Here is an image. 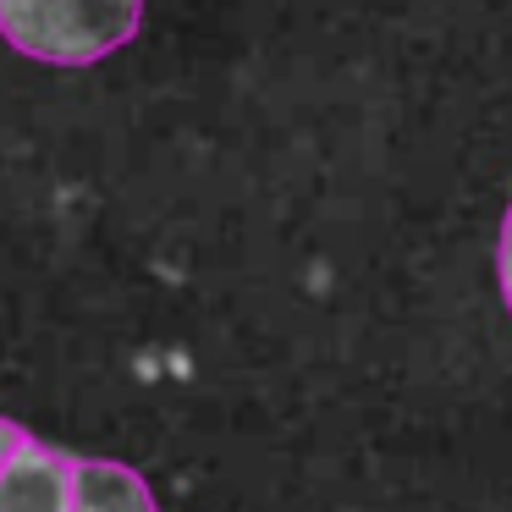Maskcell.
I'll return each instance as SVG.
<instances>
[{"mask_svg":"<svg viewBox=\"0 0 512 512\" xmlns=\"http://www.w3.org/2000/svg\"><path fill=\"white\" fill-rule=\"evenodd\" d=\"M23 446H28V435L17 430L12 419H0V474H6V463H12V457L23 452Z\"/></svg>","mask_w":512,"mask_h":512,"instance_id":"obj_5","label":"cell"},{"mask_svg":"<svg viewBox=\"0 0 512 512\" xmlns=\"http://www.w3.org/2000/svg\"><path fill=\"white\" fill-rule=\"evenodd\" d=\"M0 512H72V457L28 441L0 474Z\"/></svg>","mask_w":512,"mask_h":512,"instance_id":"obj_2","label":"cell"},{"mask_svg":"<svg viewBox=\"0 0 512 512\" xmlns=\"http://www.w3.org/2000/svg\"><path fill=\"white\" fill-rule=\"evenodd\" d=\"M496 287H501V303L512 314V204L501 215V232H496Z\"/></svg>","mask_w":512,"mask_h":512,"instance_id":"obj_4","label":"cell"},{"mask_svg":"<svg viewBox=\"0 0 512 512\" xmlns=\"http://www.w3.org/2000/svg\"><path fill=\"white\" fill-rule=\"evenodd\" d=\"M72 512H160L144 474L111 457H72Z\"/></svg>","mask_w":512,"mask_h":512,"instance_id":"obj_3","label":"cell"},{"mask_svg":"<svg viewBox=\"0 0 512 512\" xmlns=\"http://www.w3.org/2000/svg\"><path fill=\"white\" fill-rule=\"evenodd\" d=\"M144 23V0H0V39L45 67H94Z\"/></svg>","mask_w":512,"mask_h":512,"instance_id":"obj_1","label":"cell"}]
</instances>
